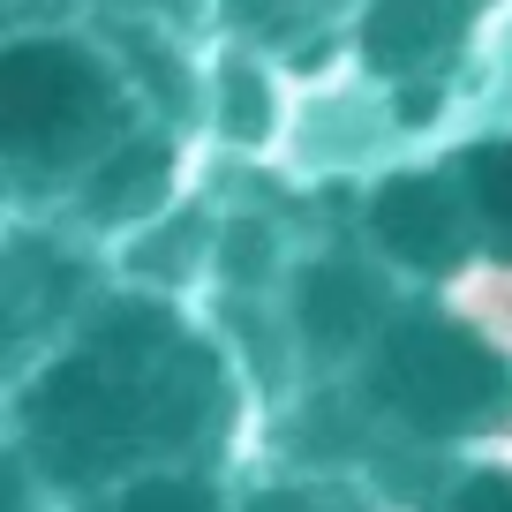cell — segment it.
Masks as SVG:
<instances>
[{
  "mask_svg": "<svg viewBox=\"0 0 512 512\" xmlns=\"http://www.w3.org/2000/svg\"><path fill=\"white\" fill-rule=\"evenodd\" d=\"M0 121L23 159H61L121 121V91L76 46H16L0 76Z\"/></svg>",
  "mask_w": 512,
  "mask_h": 512,
  "instance_id": "obj_1",
  "label": "cell"
},
{
  "mask_svg": "<svg viewBox=\"0 0 512 512\" xmlns=\"http://www.w3.org/2000/svg\"><path fill=\"white\" fill-rule=\"evenodd\" d=\"M121 512H211L204 482H144L136 497H121Z\"/></svg>",
  "mask_w": 512,
  "mask_h": 512,
  "instance_id": "obj_7",
  "label": "cell"
},
{
  "mask_svg": "<svg viewBox=\"0 0 512 512\" xmlns=\"http://www.w3.org/2000/svg\"><path fill=\"white\" fill-rule=\"evenodd\" d=\"M256 512H317V505H309V497H287V490H279V497H256Z\"/></svg>",
  "mask_w": 512,
  "mask_h": 512,
  "instance_id": "obj_9",
  "label": "cell"
},
{
  "mask_svg": "<svg viewBox=\"0 0 512 512\" xmlns=\"http://www.w3.org/2000/svg\"><path fill=\"white\" fill-rule=\"evenodd\" d=\"M159 181H166V151H159V144H136L128 159L113 151V166L91 181V211H98V219L136 211V204H151V196H159Z\"/></svg>",
  "mask_w": 512,
  "mask_h": 512,
  "instance_id": "obj_5",
  "label": "cell"
},
{
  "mask_svg": "<svg viewBox=\"0 0 512 512\" xmlns=\"http://www.w3.org/2000/svg\"><path fill=\"white\" fill-rule=\"evenodd\" d=\"M384 392H400V407L430 430H467L490 415L482 400H497V354H482V339L452 324H415L384 354Z\"/></svg>",
  "mask_w": 512,
  "mask_h": 512,
  "instance_id": "obj_2",
  "label": "cell"
},
{
  "mask_svg": "<svg viewBox=\"0 0 512 512\" xmlns=\"http://www.w3.org/2000/svg\"><path fill=\"white\" fill-rule=\"evenodd\" d=\"M467 181H475V211H482V234H490V249L512 256V144L467 151Z\"/></svg>",
  "mask_w": 512,
  "mask_h": 512,
  "instance_id": "obj_6",
  "label": "cell"
},
{
  "mask_svg": "<svg viewBox=\"0 0 512 512\" xmlns=\"http://www.w3.org/2000/svg\"><path fill=\"white\" fill-rule=\"evenodd\" d=\"M377 309V287H369V272H317L302 287V324L317 347H347L354 332H362V317Z\"/></svg>",
  "mask_w": 512,
  "mask_h": 512,
  "instance_id": "obj_4",
  "label": "cell"
},
{
  "mask_svg": "<svg viewBox=\"0 0 512 512\" xmlns=\"http://www.w3.org/2000/svg\"><path fill=\"white\" fill-rule=\"evenodd\" d=\"M377 234L392 241L407 264H452L460 241H467L460 211H452L445 189H430V181H392V189L377 196Z\"/></svg>",
  "mask_w": 512,
  "mask_h": 512,
  "instance_id": "obj_3",
  "label": "cell"
},
{
  "mask_svg": "<svg viewBox=\"0 0 512 512\" xmlns=\"http://www.w3.org/2000/svg\"><path fill=\"white\" fill-rule=\"evenodd\" d=\"M452 512H512V482H505V475H482Z\"/></svg>",
  "mask_w": 512,
  "mask_h": 512,
  "instance_id": "obj_8",
  "label": "cell"
}]
</instances>
